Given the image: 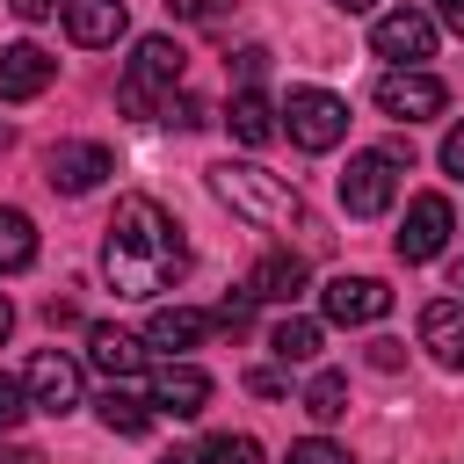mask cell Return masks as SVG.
Listing matches in <instances>:
<instances>
[{
    "label": "cell",
    "mask_w": 464,
    "mask_h": 464,
    "mask_svg": "<svg viewBox=\"0 0 464 464\" xmlns=\"http://www.w3.org/2000/svg\"><path fill=\"white\" fill-rule=\"evenodd\" d=\"M442 174H457V181H464V123L442 138Z\"/></svg>",
    "instance_id": "cell-31"
},
{
    "label": "cell",
    "mask_w": 464,
    "mask_h": 464,
    "mask_svg": "<svg viewBox=\"0 0 464 464\" xmlns=\"http://www.w3.org/2000/svg\"><path fill=\"white\" fill-rule=\"evenodd\" d=\"M58 80V58L44 44H7L0 51V102H36Z\"/></svg>",
    "instance_id": "cell-12"
},
{
    "label": "cell",
    "mask_w": 464,
    "mask_h": 464,
    "mask_svg": "<svg viewBox=\"0 0 464 464\" xmlns=\"http://www.w3.org/2000/svg\"><path fill=\"white\" fill-rule=\"evenodd\" d=\"M442 102H450V87H442L435 72H420V65L377 72V109H384L392 123H428V116H442Z\"/></svg>",
    "instance_id": "cell-5"
},
{
    "label": "cell",
    "mask_w": 464,
    "mask_h": 464,
    "mask_svg": "<svg viewBox=\"0 0 464 464\" xmlns=\"http://www.w3.org/2000/svg\"><path fill=\"white\" fill-rule=\"evenodd\" d=\"M102 174H116V160H109V145H94V138H58L51 160H44V181H51L58 196H87V188H102Z\"/></svg>",
    "instance_id": "cell-9"
},
{
    "label": "cell",
    "mask_w": 464,
    "mask_h": 464,
    "mask_svg": "<svg viewBox=\"0 0 464 464\" xmlns=\"http://www.w3.org/2000/svg\"><path fill=\"white\" fill-rule=\"evenodd\" d=\"M196 457H203V464H261V442H254V435H210Z\"/></svg>",
    "instance_id": "cell-24"
},
{
    "label": "cell",
    "mask_w": 464,
    "mask_h": 464,
    "mask_svg": "<svg viewBox=\"0 0 464 464\" xmlns=\"http://www.w3.org/2000/svg\"><path fill=\"white\" fill-rule=\"evenodd\" d=\"M22 384H29V406H44V413H72L80 406V362L65 348H36Z\"/></svg>",
    "instance_id": "cell-11"
},
{
    "label": "cell",
    "mask_w": 464,
    "mask_h": 464,
    "mask_svg": "<svg viewBox=\"0 0 464 464\" xmlns=\"http://www.w3.org/2000/svg\"><path fill=\"white\" fill-rule=\"evenodd\" d=\"M450 283H457V290H464V254H457V268H450Z\"/></svg>",
    "instance_id": "cell-39"
},
{
    "label": "cell",
    "mask_w": 464,
    "mask_h": 464,
    "mask_svg": "<svg viewBox=\"0 0 464 464\" xmlns=\"http://www.w3.org/2000/svg\"><path fill=\"white\" fill-rule=\"evenodd\" d=\"M420 348L442 362V370H464V297H435L420 312Z\"/></svg>",
    "instance_id": "cell-15"
},
{
    "label": "cell",
    "mask_w": 464,
    "mask_h": 464,
    "mask_svg": "<svg viewBox=\"0 0 464 464\" xmlns=\"http://www.w3.org/2000/svg\"><path fill=\"white\" fill-rule=\"evenodd\" d=\"M370 362L377 370H399V341H370Z\"/></svg>",
    "instance_id": "cell-35"
},
{
    "label": "cell",
    "mask_w": 464,
    "mask_h": 464,
    "mask_svg": "<svg viewBox=\"0 0 464 464\" xmlns=\"http://www.w3.org/2000/svg\"><path fill=\"white\" fill-rule=\"evenodd\" d=\"M58 14H65V36L87 44V51H102V44H116V36L130 29L123 0H58Z\"/></svg>",
    "instance_id": "cell-14"
},
{
    "label": "cell",
    "mask_w": 464,
    "mask_h": 464,
    "mask_svg": "<svg viewBox=\"0 0 464 464\" xmlns=\"http://www.w3.org/2000/svg\"><path fill=\"white\" fill-rule=\"evenodd\" d=\"M167 116H174L181 130H203V123H210V109H203L196 94H174V102H167Z\"/></svg>",
    "instance_id": "cell-28"
},
{
    "label": "cell",
    "mask_w": 464,
    "mask_h": 464,
    "mask_svg": "<svg viewBox=\"0 0 464 464\" xmlns=\"http://www.w3.org/2000/svg\"><path fill=\"white\" fill-rule=\"evenodd\" d=\"M210 406V377L196 370V362H167L160 377H152V413H174V420H196Z\"/></svg>",
    "instance_id": "cell-13"
},
{
    "label": "cell",
    "mask_w": 464,
    "mask_h": 464,
    "mask_svg": "<svg viewBox=\"0 0 464 464\" xmlns=\"http://www.w3.org/2000/svg\"><path fill=\"white\" fill-rule=\"evenodd\" d=\"M225 123H232V138H239V145H268V138L283 130V123H276V102H268L261 87H239V94H232V109H225Z\"/></svg>",
    "instance_id": "cell-19"
},
{
    "label": "cell",
    "mask_w": 464,
    "mask_h": 464,
    "mask_svg": "<svg viewBox=\"0 0 464 464\" xmlns=\"http://www.w3.org/2000/svg\"><path fill=\"white\" fill-rule=\"evenodd\" d=\"M7 145H14V130H7V123H0V152H7Z\"/></svg>",
    "instance_id": "cell-40"
},
{
    "label": "cell",
    "mask_w": 464,
    "mask_h": 464,
    "mask_svg": "<svg viewBox=\"0 0 464 464\" xmlns=\"http://www.w3.org/2000/svg\"><path fill=\"white\" fill-rule=\"evenodd\" d=\"M22 22H44V14H58V0H7Z\"/></svg>",
    "instance_id": "cell-34"
},
{
    "label": "cell",
    "mask_w": 464,
    "mask_h": 464,
    "mask_svg": "<svg viewBox=\"0 0 464 464\" xmlns=\"http://www.w3.org/2000/svg\"><path fill=\"white\" fill-rule=\"evenodd\" d=\"M392 196H399V160H392L384 145H377V152H355L348 174H341V210H348V218H384Z\"/></svg>",
    "instance_id": "cell-6"
},
{
    "label": "cell",
    "mask_w": 464,
    "mask_h": 464,
    "mask_svg": "<svg viewBox=\"0 0 464 464\" xmlns=\"http://www.w3.org/2000/svg\"><path fill=\"white\" fill-rule=\"evenodd\" d=\"M22 420H29V384L0 370V435H7V428H22Z\"/></svg>",
    "instance_id": "cell-25"
},
{
    "label": "cell",
    "mask_w": 464,
    "mask_h": 464,
    "mask_svg": "<svg viewBox=\"0 0 464 464\" xmlns=\"http://www.w3.org/2000/svg\"><path fill=\"white\" fill-rule=\"evenodd\" d=\"M290 464H348V450L326 435H304V442H290Z\"/></svg>",
    "instance_id": "cell-27"
},
{
    "label": "cell",
    "mask_w": 464,
    "mask_h": 464,
    "mask_svg": "<svg viewBox=\"0 0 464 464\" xmlns=\"http://www.w3.org/2000/svg\"><path fill=\"white\" fill-rule=\"evenodd\" d=\"M276 116H283V130H290L297 152H334V145L348 138V102L326 94V87H297Z\"/></svg>",
    "instance_id": "cell-4"
},
{
    "label": "cell",
    "mask_w": 464,
    "mask_h": 464,
    "mask_svg": "<svg viewBox=\"0 0 464 464\" xmlns=\"http://www.w3.org/2000/svg\"><path fill=\"white\" fill-rule=\"evenodd\" d=\"M297 290H304V261L297 254H261L254 276H246V297L254 304H290Z\"/></svg>",
    "instance_id": "cell-16"
},
{
    "label": "cell",
    "mask_w": 464,
    "mask_h": 464,
    "mask_svg": "<svg viewBox=\"0 0 464 464\" xmlns=\"http://www.w3.org/2000/svg\"><path fill=\"white\" fill-rule=\"evenodd\" d=\"M428 22H442V29L464 36V0H428Z\"/></svg>",
    "instance_id": "cell-32"
},
{
    "label": "cell",
    "mask_w": 464,
    "mask_h": 464,
    "mask_svg": "<svg viewBox=\"0 0 464 464\" xmlns=\"http://www.w3.org/2000/svg\"><path fill=\"white\" fill-rule=\"evenodd\" d=\"M210 196H218L232 218H246L254 232H312L304 196H297L283 174L254 167V160H218V167H210Z\"/></svg>",
    "instance_id": "cell-2"
},
{
    "label": "cell",
    "mask_w": 464,
    "mask_h": 464,
    "mask_svg": "<svg viewBox=\"0 0 464 464\" xmlns=\"http://www.w3.org/2000/svg\"><path fill=\"white\" fill-rule=\"evenodd\" d=\"M174 7V22H218L225 14V0H167Z\"/></svg>",
    "instance_id": "cell-29"
},
{
    "label": "cell",
    "mask_w": 464,
    "mask_h": 464,
    "mask_svg": "<svg viewBox=\"0 0 464 464\" xmlns=\"http://www.w3.org/2000/svg\"><path fill=\"white\" fill-rule=\"evenodd\" d=\"M87 355H94V370H109L116 384L145 370V341L123 334V326H87Z\"/></svg>",
    "instance_id": "cell-18"
},
{
    "label": "cell",
    "mask_w": 464,
    "mask_h": 464,
    "mask_svg": "<svg viewBox=\"0 0 464 464\" xmlns=\"http://www.w3.org/2000/svg\"><path fill=\"white\" fill-rule=\"evenodd\" d=\"M304 413H312V420H341V413H348V377H341V370H319V377L304 384Z\"/></svg>",
    "instance_id": "cell-23"
},
{
    "label": "cell",
    "mask_w": 464,
    "mask_h": 464,
    "mask_svg": "<svg viewBox=\"0 0 464 464\" xmlns=\"http://www.w3.org/2000/svg\"><path fill=\"white\" fill-rule=\"evenodd\" d=\"M181 268H188L181 225L152 196H123L109 218V239H102V276L116 283V297H160Z\"/></svg>",
    "instance_id": "cell-1"
},
{
    "label": "cell",
    "mask_w": 464,
    "mask_h": 464,
    "mask_svg": "<svg viewBox=\"0 0 464 464\" xmlns=\"http://www.w3.org/2000/svg\"><path fill=\"white\" fill-rule=\"evenodd\" d=\"M181 72H188V51H181L174 36H138V51H130V65H123V87H116L123 116H152L160 94L181 87Z\"/></svg>",
    "instance_id": "cell-3"
},
{
    "label": "cell",
    "mask_w": 464,
    "mask_h": 464,
    "mask_svg": "<svg viewBox=\"0 0 464 464\" xmlns=\"http://www.w3.org/2000/svg\"><path fill=\"white\" fill-rule=\"evenodd\" d=\"M370 51L392 58V65L435 58V22H428V7H392V14H377V22H370Z\"/></svg>",
    "instance_id": "cell-8"
},
{
    "label": "cell",
    "mask_w": 464,
    "mask_h": 464,
    "mask_svg": "<svg viewBox=\"0 0 464 464\" xmlns=\"http://www.w3.org/2000/svg\"><path fill=\"white\" fill-rule=\"evenodd\" d=\"M246 392H254V399H283V377H276V370H254Z\"/></svg>",
    "instance_id": "cell-33"
},
{
    "label": "cell",
    "mask_w": 464,
    "mask_h": 464,
    "mask_svg": "<svg viewBox=\"0 0 464 464\" xmlns=\"http://www.w3.org/2000/svg\"><path fill=\"white\" fill-rule=\"evenodd\" d=\"M203 334H210V312H196V304H160V312H152V326H145V348L181 355V348H196Z\"/></svg>",
    "instance_id": "cell-17"
},
{
    "label": "cell",
    "mask_w": 464,
    "mask_h": 464,
    "mask_svg": "<svg viewBox=\"0 0 464 464\" xmlns=\"http://www.w3.org/2000/svg\"><path fill=\"white\" fill-rule=\"evenodd\" d=\"M7 334H14V304L0 297V348H7Z\"/></svg>",
    "instance_id": "cell-36"
},
{
    "label": "cell",
    "mask_w": 464,
    "mask_h": 464,
    "mask_svg": "<svg viewBox=\"0 0 464 464\" xmlns=\"http://www.w3.org/2000/svg\"><path fill=\"white\" fill-rule=\"evenodd\" d=\"M319 319H297V312H283L276 326H268V348H276V362H319Z\"/></svg>",
    "instance_id": "cell-20"
},
{
    "label": "cell",
    "mask_w": 464,
    "mask_h": 464,
    "mask_svg": "<svg viewBox=\"0 0 464 464\" xmlns=\"http://www.w3.org/2000/svg\"><path fill=\"white\" fill-rule=\"evenodd\" d=\"M36 261V225L29 210H0V276H22Z\"/></svg>",
    "instance_id": "cell-22"
},
{
    "label": "cell",
    "mask_w": 464,
    "mask_h": 464,
    "mask_svg": "<svg viewBox=\"0 0 464 464\" xmlns=\"http://www.w3.org/2000/svg\"><path fill=\"white\" fill-rule=\"evenodd\" d=\"M334 7H341V14H370L377 0H334Z\"/></svg>",
    "instance_id": "cell-38"
},
{
    "label": "cell",
    "mask_w": 464,
    "mask_h": 464,
    "mask_svg": "<svg viewBox=\"0 0 464 464\" xmlns=\"http://www.w3.org/2000/svg\"><path fill=\"white\" fill-rule=\"evenodd\" d=\"M319 312H326L334 326H377V319L392 312V290H384L377 276H334V283L319 290Z\"/></svg>",
    "instance_id": "cell-10"
},
{
    "label": "cell",
    "mask_w": 464,
    "mask_h": 464,
    "mask_svg": "<svg viewBox=\"0 0 464 464\" xmlns=\"http://www.w3.org/2000/svg\"><path fill=\"white\" fill-rule=\"evenodd\" d=\"M210 326H218V334H246V326H254V297H246V290H232V297L210 312Z\"/></svg>",
    "instance_id": "cell-26"
},
{
    "label": "cell",
    "mask_w": 464,
    "mask_h": 464,
    "mask_svg": "<svg viewBox=\"0 0 464 464\" xmlns=\"http://www.w3.org/2000/svg\"><path fill=\"white\" fill-rule=\"evenodd\" d=\"M450 232H457V210H450V196H413L406 203V218H399V232H392V246H399V261H435L442 246H450Z\"/></svg>",
    "instance_id": "cell-7"
},
{
    "label": "cell",
    "mask_w": 464,
    "mask_h": 464,
    "mask_svg": "<svg viewBox=\"0 0 464 464\" xmlns=\"http://www.w3.org/2000/svg\"><path fill=\"white\" fill-rule=\"evenodd\" d=\"M160 464H203V457H196V450H167Z\"/></svg>",
    "instance_id": "cell-37"
},
{
    "label": "cell",
    "mask_w": 464,
    "mask_h": 464,
    "mask_svg": "<svg viewBox=\"0 0 464 464\" xmlns=\"http://www.w3.org/2000/svg\"><path fill=\"white\" fill-rule=\"evenodd\" d=\"M94 413H102L109 435H145V428H152V399H138V392H123V384H109V392L94 399Z\"/></svg>",
    "instance_id": "cell-21"
},
{
    "label": "cell",
    "mask_w": 464,
    "mask_h": 464,
    "mask_svg": "<svg viewBox=\"0 0 464 464\" xmlns=\"http://www.w3.org/2000/svg\"><path fill=\"white\" fill-rule=\"evenodd\" d=\"M261 72H268V51H261V44H246V51H239V87H254Z\"/></svg>",
    "instance_id": "cell-30"
}]
</instances>
